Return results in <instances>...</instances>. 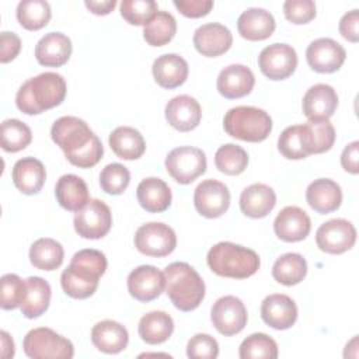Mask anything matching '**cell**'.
I'll return each instance as SVG.
<instances>
[{
  "label": "cell",
  "mask_w": 359,
  "mask_h": 359,
  "mask_svg": "<svg viewBox=\"0 0 359 359\" xmlns=\"http://www.w3.org/2000/svg\"><path fill=\"white\" fill-rule=\"evenodd\" d=\"M50 137L63 150L66 158L79 168H91L102 158L101 140L77 116L56 119L50 129Z\"/></svg>",
  "instance_id": "cell-1"
},
{
  "label": "cell",
  "mask_w": 359,
  "mask_h": 359,
  "mask_svg": "<svg viewBox=\"0 0 359 359\" xmlns=\"http://www.w3.org/2000/svg\"><path fill=\"white\" fill-rule=\"evenodd\" d=\"M105 271L107 258L104 252L94 248L80 250L73 255L69 266L62 272V289L73 299H87L95 293L100 278Z\"/></svg>",
  "instance_id": "cell-2"
},
{
  "label": "cell",
  "mask_w": 359,
  "mask_h": 359,
  "mask_svg": "<svg viewBox=\"0 0 359 359\" xmlns=\"http://www.w3.org/2000/svg\"><path fill=\"white\" fill-rule=\"evenodd\" d=\"M67 91L63 76L45 72L28 79L17 91L15 105L27 115H39L65 101Z\"/></svg>",
  "instance_id": "cell-3"
},
{
  "label": "cell",
  "mask_w": 359,
  "mask_h": 359,
  "mask_svg": "<svg viewBox=\"0 0 359 359\" xmlns=\"http://www.w3.org/2000/svg\"><path fill=\"white\" fill-rule=\"evenodd\" d=\"M165 293L180 311H192L205 297V282L187 262H171L164 269Z\"/></svg>",
  "instance_id": "cell-4"
},
{
  "label": "cell",
  "mask_w": 359,
  "mask_h": 359,
  "mask_svg": "<svg viewBox=\"0 0 359 359\" xmlns=\"http://www.w3.org/2000/svg\"><path fill=\"white\" fill-rule=\"evenodd\" d=\"M208 265L219 276L245 279L252 276L259 265V257L254 250L230 243L220 241L215 244L206 257Z\"/></svg>",
  "instance_id": "cell-5"
},
{
  "label": "cell",
  "mask_w": 359,
  "mask_h": 359,
  "mask_svg": "<svg viewBox=\"0 0 359 359\" xmlns=\"http://www.w3.org/2000/svg\"><path fill=\"white\" fill-rule=\"evenodd\" d=\"M223 126L231 137L258 143L265 140L272 130V118L268 112L255 107H234L227 111Z\"/></svg>",
  "instance_id": "cell-6"
},
{
  "label": "cell",
  "mask_w": 359,
  "mask_h": 359,
  "mask_svg": "<svg viewBox=\"0 0 359 359\" xmlns=\"http://www.w3.org/2000/svg\"><path fill=\"white\" fill-rule=\"evenodd\" d=\"M22 348L25 355L32 359H70L74 355L73 344L46 327L28 331Z\"/></svg>",
  "instance_id": "cell-7"
},
{
  "label": "cell",
  "mask_w": 359,
  "mask_h": 359,
  "mask_svg": "<svg viewBox=\"0 0 359 359\" xmlns=\"http://www.w3.org/2000/svg\"><path fill=\"white\" fill-rule=\"evenodd\" d=\"M206 167V156L198 147H175L165 157V168L168 174L182 185L191 184L205 174Z\"/></svg>",
  "instance_id": "cell-8"
},
{
  "label": "cell",
  "mask_w": 359,
  "mask_h": 359,
  "mask_svg": "<svg viewBox=\"0 0 359 359\" xmlns=\"http://www.w3.org/2000/svg\"><path fill=\"white\" fill-rule=\"evenodd\" d=\"M135 247L149 257H165L177 247L175 231L164 223L150 222L142 224L135 233Z\"/></svg>",
  "instance_id": "cell-9"
},
{
  "label": "cell",
  "mask_w": 359,
  "mask_h": 359,
  "mask_svg": "<svg viewBox=\"0 0 359 359\" xmlns=\"http://www.w3.org/2000/svg\"><path fill=\"white\" fill-rule=\"evenodd\" d=\"M74 230L83 238L97 240L107 236L112 226V213L100 199H90L74 215Z\"/></svg>",
  "instance_id": "cell-10"
},
{
  "label": "cell",
  "mask_w": 359,
  "mask_h": 359,
  "mask_svg": "<svg viewBox=\"0 0 359 359\" xmlns=\"http://www.w3.org/2000/svg\"><path fill=\"white\" fill-rule=\"evenodd\" d=\"M210 320L222 335L231 337L244 330L248 314L244 303L238 297L227 294L215 302L210 310Z\"/></svg>",
  "instance_id": "cell-11"
},
{
  "label": "cell",
  "mask_w": 359,
  "mask_h": 359,
  "mask_svg": "<svg viewBox=\"0 0 359 359\" xmlns=\"http://www.w3.org/2000/svg\"><path fill=\"white\" fill-rule=\"evenodd\" d=\"M258 66L269 80H285L297 67L296 50L287 43H272L265 46L258 56Z\"/></svg>",
  "instance_id": "cell-12"
},
{
  "label": "cell",
  "mask_w": 359,
  "mask_h": 359,
  "mask_svg": "<svg viewBox=\"0 0 359 359\" xmlns=\"http://www.w3.org/2000/svg\"><path fill=\"white\" fill-rule=\"evenodd\" d=\"M355 241L356 229L345 219H331L316 231L317 247L327 254H342L351 250Z\"/></svg>",
  "instance_id": "cell-13"
},
{
  "label": "cell",
  "mask_w": 359,
  "mask_h": 359,
  "mask_svg": "<svg viewBox=\"0 0 359 359\" xmlns=\"http://www.w3.org/2000/svg\"><path fill=\"white\" fill-rule=\"evenodd\" d=\"M194 205L196 212L208 219L220 217L230 206L229 188L220 181L205 180L194 192Z\"/></svg>",
  "instance_id": "cell-14"
},
{
  "label": "cell",
  "mask_w": 359,
  "mask_h": 359,
  "mask_svg": "<svg viewBox=\"0 0 359 359\" xmlns=\"http://www.w3.org/2000/svg\"><path fill=\"white\" fill-rule=\"evenodd\" d=\"M128 290L130 296L142 303L157 299L165 289L164 272L153 265H140L128 275Z\"/></svg>",
  "instance_id": "cell-15"
},
{
  "label": "cell",
  "mask_w": 359,
  "mask_h": 359,
  "mask_svg": "<svg viewBox=\"0 0 359 359\" xmlns=\"http://www.w3.org/2000/svg\"><path fill=\"white\" fill-rule=\"evenodd\" d=\"M346 52L344 46L331 38H318L306 49L309 66L318 73H334L345 62Z\"/></svg>",
  "instance_id": "cell-16"
},
{
  "label": "cell",
  "mask_w": 359,
  "mask_h": 359,
  "mask_svg": "<svg viewBox=\"0 0 359 359\" xmlns=\"http://www.w3.org/2000/svg\"><path fill=\"white\" fill-rule=\"evenodd\" d=\"M192 39L195 49L202 56L208 57H216L226 53L233 43L230 29L219 22H208L201 25L194 32Z\"/></svg>",
  "instance_id": "cell-17"
},
{
  "label": "cell",
  "mask_w": 359,
  "mask_h": 359,
  "mask_svg": "<svg viewBox=\"0 0 359 359\" xmlns=\"http://www.w3.org/2000/svg\"><path fill=\"white\" fill-rule=\"evenodd\" d=\"M273 230L278 238L286 243L302 241L311 230V220L303 209L297 206H286L275 217Z\"/></svg>",
  "instance_id": "cell-18"
},
{
  "label": "cell",
  "mask_w": 359,
  "mask_h": 359,
  "mask_svg": "<svg viewBox=\"0 0 359 359\" xmlns=\"http://www.w3.org/2000/svg\"><path fill=\"white\" fill-rule=\"evenodd\" d=\"M261 317L275 330H287L297 320V306L287 294H269L262 300Z\"/></svg>",
  "instance_id": "cell-19"
},
{
  "label": "cell",
  "mask_w": 359,
  "mask_h": 359,
  "mask_svg": "<svg viewBox=\"0 0 359 359\" xmlns=\"http://www.w3.org/2000/svg\"><path fill=\"white\" fill-rule=\"evenodd\" d=\"M202 118L199 102L191 95H177L165 105L167 122L180 132H189L195 129Z\"/></svg>",
  "instance_id": "cell-20"
},
{
  "label": "cell",
  "mask_w": 359,
  "mask_h": 359,
  "mask_svg": "<svg viewBox=\"0 0 359 359\" xmlns=\"http://www.w3.org/2000/svg\"><path fill=\"white\" fill-rule=\"evenodd\" d=\"M255 84L254 73L244 65H230L217 76V91L229 100L245 97L251 93Z\"/></svg>",
  "instance_id": "cell-21"
},
{
  "label": "cell",
  "mask_w": 359,
  "mask_h": 359,
  "mask_svg": "<svg viewBox=\"0 0 359 359\" xmlns=\"http://www.w3.org/2000/svg\"><path fill=\"white\" fill-rule=\"evenodd\" d=\"M72 41L62 32L43 35L35 46V57L39 65L46 67H60L70 59Z\"/></svg>",
  "instance_id": "cell-22"
},
{
  "label": "cell",
  "mask_w": 359,
  "mask_h": 359,
  "mask_svg": "<svg viewBox=\"0 0 359 359\" xmlns=\"http://www.w3.org/2000/svg\"><path fill=\"white\" fill-rule=\"evenodd\" d=\"M302 107L309 119H328L338 107L337 91L328 84H314L306 91Z\"/></svg>",
  "instance_id": "cell-23"
},
{
  "label": "cell",
  "mask_w": 359,
  "mask_h": 359,
  "mask_svg": "<svg viewBox=\"0 0 359 359\" xmlns=\"http://www.w3.org/2000/svg\"><path fill=\"white\" fill-rule=\"evenodd\" d=\"M306 201L313 210L320 215H327L341 206L342 191L335 181L330 178H318L307 187Z\"/></svg>",
  "instance_id": "cell-24"
},
{
  "label": "cell",
  "mask_w": 359,
  "mask_h": 359,
  "mask_svg": "<svg viewBox=\"0 0 359 359\" xmlns=\"http://www.w3.org/2000/svg\"><path fill=\"white\" fill-rule=\"evenodd\" d=\"M188 63L177 53H165L153 62V77L163 88H177L182 86L188 77Z\"/></svg>",
  "instance_id": "cell-25"
},
{
  "label": "cell",
  "mask_w": 359,
  "mask_h": 359,
  "mask_svg": "<svg viewBox=\"0 0 359 359\" xmlns=\"http://www.w3.org/2000/svg\"><path fill=\"white\" fill-rule=\"evenodd\" d=\"M237 29L247 41H264L273 34L275 18L265 8L251 7L240 14Z\"/></svg>",
  "instance_id": "cell-26"
},
{
  "label": "cell",
  "mask_w": 359,
  "mask_h": 359,
  "mask_svg": "<svg viewBox=\"0 0 359 359\" xmlns=\"http://www.w3.org/2000/svg\"><path fill=\"white\" fill-rule=\"evenodd\" d=\"M11 178L20 192L25 195H35L45 184L46 171L42 161L38 158L24 157L14 164Z\"/></svg>",
  "instance_id": "cell-27"
},
{
  "label": "cell",
  "mask_w": 359,
  "mask_h": 359,
  "mask_svg": "<svg viewBox=\"0 0 359 359\" xmlns=\"http://www.w3.org/2000/svg\"><path fill=\"white\" fill-rule=\"evenodd\" d=\"M91 342L98 351L114 355L128 346L129 334L122 324L114 320H104L93 327Z\"/></svg>",
  "instance_id": "cell-28"
},
{
  "label": "cell",
  "mask_w": 359,
  "mask_h": 359,
  "mask_svg": "<svg viewBox=\"0 0 359 359\" xmlns=\"http://www.w3.org/2000/svg\"><path fill=\"white\" fill-rule=\"evenodd\" d=\"M276 205L275 191L261 182L247 187L240 195L241 212L252 219L265 217Z\"/></svg>",
  "instance_id": "cell-29"
},
{
  "label": "cell",
  "mask_w": 359,
  "mask_h": 359,
  "mask_svg": "<svg viewBox=\"0 0 359 359\" xmlns=\"http://www.w3.org/2000/svg\"><path fill=\"white\" fill-rule=\"evenodd\" d=\"M136 196L139 205L150 213L167 210L172 199L170 187L163 180L156 177L142 180L136 188Z\"/></svg>",
  "instance_id": "cell-30"
},
{
  "label": "cell",
  "mask_w": 359,
  "mask_h": 359,
  "mask_svg": "<svg viewBox=\"0 0 359 359\" xmlns=\"http://www.w3.org/2000/svg\"><path fill=\"white\" fill-rule=\"evenodd\" d=\"M55 195L59 205L69 212H79L90 201L87 184L74 174H65L57 180Z\"/></svg>",
  "instance_id": "cell-31"
},
{
  "label": "cell",
  "mask_w": 359,
  "mask_h": 359,
  "mask_svg": "<svg viewBox=\"0 0 359 359\" xmlns=\"http://www.w3.org/2000/svg\"><path fill=\"white\" fill-rule=\"evenodd\" d=\"M303 126V143L307 156L328 151L335 142V129L328 119H309Z\"/></svg>",
  "instance_id": "cell-32"
},
{
  "label": "cell",
  "mask_w": 359,
  "mask_h": 359,
  "mask_svg": "<svg viewBox=\"0 0 359 359\" xmlns=\"http://www.w3.org/2000/svg\"><path fill=\"white\" fill-rule=\"evenodd\" d=\"M112 151L122 160L140 158L146 150V142L142 133L132 126H118L109 135Z\"/></svg>",
  "instance_id": "cell-33"
},
{
  "label": "cell",
  "mask_w": 359,
  "mask_h": 359,
  "mask_svg": "<svg viewBox=\"0 0 359 359\" xmlns=\"http://www.w3.org/2000/svg\"><path fill=\"white\" fill-rule=\"evenodd\" d=\"M27 292L25 299L21 304V313L27 318H38L41 317L49 307L50 303V285L39 278V276H29L25 279Z\"/></svg>",
  "instance_id": "cell-34"
},
{
  "label": "cell",
  "mask_w": 359,
  "mask_h": 359,
  "mask_svg": "<svg viewBox=\"0 0 359 359\" xmlns=\"http://www.w3.org/2000/svg\"><path fill=\"white\" fill-rule=\"evenodd\" d=\"M137 331L139 337L146 344H163L171 337L174 331V321L165 311H150L140 318Z\"/></svg>",
  "instance_id": "cell-35"
},
{
  "label": "cell",
  "mask_w": 359,
  "mask_h": 359,
  "mask_svg": "<svg viewBox=\"0 0 359 359\" xmlns=\"http://www.w3.org/2000/svg\"><path fill=\"white\" fill-rule=\"evenodd\" d=\"M65 251L59 241L42 237L32 243L29 248V261L31 264L41 271H55L63 262Z\"/></svg>",
  "instance_id": "cell-36"
},
{
  "label": "cell",
  "mask_w": 359,
  "mask_h": 359,
  "mask_svg": "<svg viewBox=\"0 0 359 359\" xmlns=\"http://www.w3.org/2000/svg\"><path fill=\"white\" fill-rule=\"evenodd\" d=\"M307 275V262L297 252H287L280 255L273 266L272 276L273 279L285 286H293L300 283Z\"/></svg>",
  "instance_id": "cell-37"
},
{
  "label": "cell",
  "mask_w": 359,
  "mask_h": 359,
  "mask_svg": "<svg viewBox=\"0 0 359 359\" xmlns=\"http://www.w3.org/2000/svg\"><path fill=\"white\" fill-rule=\"evenodd\" d=\"M17 20L28 31H38L48 25L52 10L45 0H22L17 6Z\"/></svg>",
  "instance_id": "cell-38"
},
{
  "label": "cell",
  "mask_w": 359,
  "mask_h": 359,
  "mask_svg": "<svg viewBox=\"0 0 359 359\" xmlns=\"http://www.w3.org/2000/svg\"><path fill=\"white\" fill-rule=\"evenodd\" d=\"M177 32V21L168 11H157V14L144 25L143 38L151 46L167 45Z\"/></svg>",
  "instance_id": "cell-39"
},
{
  "label": "cell",
  "mask_w": 359,
  "mask_h": 359,
  "mask_svg": "<svg viewBox=\"0 0 359 359\" xmlns=\"http://www.w3.org/2000/svg\"><path fill=\"white\" fill-rule=\"evenodd\" d=\"M1 149L8 153L24 150L32 140V133L28 125L20 119H6L0 128Z\"/></svg>",
  "instance_id": "cell-40"
},
{
  "label": "cell",
  "mask_w": 359,
  "mask_h": 359,
  "mask_svg": "<svg viewBox=\"0 0 359 359\" xmlns=\"http://www.w3.org/2000/svg\"><path fill=\"white\" fill-rule=\"evenodd\" d=\"M216 168L226 175H238L244 172L248 165L247 151L234 143L223 144L215 154Z\"/></svg>",
  "instance_id": "cell-41"
},
{
  "label": "cell",
  "mask_w": 359,
  "mask_h": 359,
  "mask_svg": "<svg viewBox=\"0 0 359 359\" xmlns=\"http://www.w3.org/2000/svg\"><path fill=\"white\" fill-rule=\"evenodd\" d=\"M238 356L241 359H276L278 345L273 338L264 332H255L247 337L238 349Z\"/></svg>",
  "instance_id": "cell-42"
},
{
  "label": "cell",
  "mask_w": 359,
  "mask_h": 359,
  "mask_svg": "<svg viewBox=\"0 0 359 359\" xmlns=\"http://www.w3.org/2000/svg\"><path fill=\"white\" fill-rule=\"evenodd\" d=\"M0 285H1V289H0L1 309L3 310H14L17 307H21V304L25 299V292H27L25 280H22L15 273H6L1 276Z\"/></svg>",
  "instance_id": "cell-43"
},
{
  "label": "cell",
  "mask_w": 359,
  "mask_h": 359,
  "mask_svg": "<svg viewBox=\"0 0 359 359\" xmlns=\"http://www.w3.org/2000/svg\"><path fill=\"white\" fill-rule=\"evenodd\" d=\"M130 182L129 170L119 164L111 163L105 165L100 174L101 189L109 195H121Z\"/></svg>",
  "instance_id": "cell-44"
},
{
  "label": "cell",
  "mask_w": 359,
  "mask_h": 359,
  "mask_svg": "<svg viewBox=\"0 0 359 359\" xmlns=\"http://www.w3.org/2000/svg\"><path fill=\"white\" fill-rule=\"evenodd\" d=\"M158 11L153 0H123L121 3V15L132 25H146Z\"/></svg>",
  "instance_id": "cell-45"
},
{
  "label": "cell",
  "mask_w": 359,
  "mask_h": 359,
  "mask_svg": "<svg viewBox=\"0 0 359 359\" xmlns=\"http://www.w3.org/2000/svg\"><path fill=\"white\" fill-rule=\"evenodd\" d=\"M278 150L289 160H302L307 157L303 143V126H287L278 139Z\"/></svg>",
  "instance_id": "cell-46"
},
{
  "label": "cell",
  "mask_w": 359,
  "mask_h": 359,
  "mask_svg": "<svg viewBox=\"0 0 359 359\" xmlns=\"http://www.w3.org/2000/svg\"><path fill=\"white\" fill-rule=\"evenodd\" d=\"M219 355V344L209 334L194 335L187 345V356L191 359H215Z\"/></svg>",
  "instance_id": "cell-47"
},
{
  "label": "cell",
  "mask_w": 359,
  "mask_h": 359,
  "mask_svg": "<svg viewBox=\"0 0 359 359\" xmlns=\"http://www.w3.org/2000/svg\"><path fill=\"white\" fill-rule=\"evenodd\" d=\"M283 13L292 24H307L316 17V4L313 0H286Z\"/></svg>",
  "instance_id": "cell-48"
},
{
  "label": "cell",
  "mask_w": 359,
  "mask_h": 359,
  "mask_svg": "<svg viewBox=\"0 0 359 359\" xmlns=\"http://www.w3.org/2000/svg\"><path fill=\"white\" fill-rule=\"evenodd\" d=\"M174 6L177 10L189 18H199L206 14L213 7L212 0H174Z\"/></svg>",
  "instance_id": "cell-49"
},
{
  "label": "cell",
  "mask_w": 359,
  "mask_h": 359,
  "mask_svg": "<svg viewBox=\"0 0 359 359\" xmlns=\"http://www.w3.org/2000/svg\"><path fill=\"white\" fill-rule=\"evenodd\" d=\"M21 50V39L17 34L3 31L0 34V62L8 63L18 56Z\"/></svg>",
  "instance_id": "cell-50"
},
{
  "label": "cell",
  "mask_w": 359,
  "mask_h": 359,
  "mask_svg": "<svg viewBox=\"0 0 359 359\" xmlns=\"http://www.w3.org/2000/svg\"><path fill=\"white\" fill-rule=\"evenodd\" d=\"M359 13L356 8L345 13L342 18L339 20V34L349 42H358L359 41Z\"/></svg>",
  "instance_id": "cell-51"
},
{
  "label": "cell",
  "mask_w": 359,
  "mask_h": 359,
  "mask_svg": "<svg viewBox=\"0 0 359 359\" xmlns=\"http://www.w3.org/2000/svg\"><path fill=\"white\" fill-rule=\"evenodd\" d=\"M341 165L351 174L359 172V142L355 140L345 146L341 154Z\"/></svg>",
  "instance_id": "cell-52"
},
{
  "label": "cell",
  "mask_w": 359,
  "mask_h": 359,
  "mask_svg": "<svg viewBox=\"0 0 359 359\" xmlns=\"http://www.w3.org/2000/svg\"><path fill=\"white\" fill-rule=\"evenodd\" d=\"M84 4L93 14L107 15L115 8L116 0H86Z\"/></svg>",
  "instance_id": "cell-53"
},
{
  "label": "cell",
  "mask_w": 359,
  "mask_h": 359,
  "mask_svg": "<svg viewBox=\"0 0 359 359\" xmlns=\"http://www.w3.org/2000/svg\"><path fill=\"white\" fill-rule=\"evenodd\" d=\"M0 335H1V356L4 359L13 358L14 356V342H13V338L6 331H1Z\"/></svg>",
  "instance_id": "cell-54"
}]
</instances>
